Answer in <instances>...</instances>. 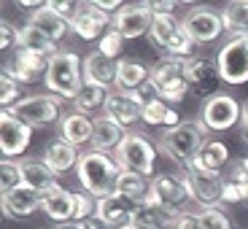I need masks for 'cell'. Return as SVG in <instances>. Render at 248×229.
Returning <instances> with one entry per match:
<instances>
[{"instance_id":"38","label":"cell","mask_w":248,"mask_h":229,"mask_svg":"<svg viewBox=\"0 0 248 229\" xmlns=\"http://www.w3.org/2000/svg\"><path fill=\"white\" fill-rule=\"evenodd\" d=\"M200 221L202 229H235L232 218L221 208H200Z\"/></svg>"},{"instance_id":"40","label":"cell","mask_w":248,"mask_h":229,"mask_svg":"<svg viewBox=\"0 0 248 229\" xmlns=\"http://www.w3.org/2000/svg\"><path fill=\"white\" fill-rule=\"evenodd\" d=\"M92 216H97V197L81 189V192H76V221H84Z\"/></svg>"},{"instance_id":"4","label":"cell","mask_w":248,"mask_h":229,"mask_svg":"<svg viewBox=\"0 0 248 229\" xmlns=\"http://www.w3.org/2000/svg\"><path fill=\"white\" fill-rule=\"evenodd\" d=\"M186 65H189V60H178V57H162L151 65L149 87L154 92V97L165 100V103L186 100V94H189Z\"/></svg>"},{"instance_id":"9","label":"cell","mask_w":248,"mask_h":229,"mask_svg":"<svg viewBox=\"0 0 248 229\" xmlns=\"http://www.w3.org/2000/svg\"><path fill=\"white\" fill-rule=\"evenodd\" d=\"M240 113H243V103H237L232 94H213L202 103L200 108V122L208 132H227L235 124H240Z\"/></svg>"},{"instance_id":"28","label":"cell","mask_w":248,"mask_h":229,"mask_svg":"<svg viewBox=\"0 0 248 229\" xmlns=\"http://www.w3.org/2000/svg\"><path fill=\"white\" fill-rule=\"evenodd\" d=\"M19 168H22V181L32 186L35 192L46 194L49 189L57 186V173L44 159H19Z\"/></svg>"},{"instance_id":"11","label":"cell","mask_w":248,"mask_h":229,"mask_svg":"<svg viewBox=\"0 0 248 229\" xmlns=\"http://www.w3.org/2000/svg\"><path fill=\"white\" fill-rule=\"evenodd\" d=\"M32 140V127L25 124L11 108H3L0 113V151H3V159H14V156H22L30 149Z\"/></svg>"},{"instance_id":"5","label":"cell","mask_w":248,"mask_h":229,"mask_svg":"<svg viewBox=\"0 0 248 229\" xmlns=\"http://www.w3.org/2000/svg\"><path fill=\"white\" fill-rule=\"evenodd\" d=\"M149 199L159 202L162 208H168L173 216H181V213L189 211V205L197 202L194 199V192L186 175H175V173H159L151 178V189H149Z\"/></svg>"},{"instance_id":"14","label":"cell","mask_w":248,"mask_h":229,"mask_svg":"<svg viewBox=\"0 0 248 229\" xmlns=\"http://www.w3.org/2000/svg\"><path fill=\"white\" fill-rule=\"evenodd\" d=\"M186 78H189V92L197 94V97L208 100L218 94L221 76H218L216 60H211V57H192L186 65Z\"/></svg>"},{"instance_id":"46","label":"cell","mask_w":248,"mask_h":229,"mask_svg":"<svg viewBox=\"0 0 248 229\" xmlns=\"http://www.w3.org/2000/svg\"><path fill=\"white\" fill-rule=\"evenodd\" d=\"M240 132H243V140L248 143V100L243 103V113H240Z\"/></svg>"},{"instance_id":"23","label":"cell","mask_w":248,"mask_h":229,"mask_svg":"<svg viewBox=\"0 0 248 229\" xmlns=\"http://www.w3.org/2000/svg\"><path fill=\"white\" fill-rule=\"evenodd\" d=\"M41 159H44L57 175H62V173H68V170L78 168L81 154H78V149H76V146H70L68 140L54 137V140H51L49 146L44 149V156H41Z\"/></svg>"},{"instance_id":"45","label":"cell","mask_w":248,"mask_h":229,"mask_svg":"<svg viewBox=\"0 0 248 229\" xmlns=\"http://www.w3.org/2000/svg\"><path fill=\"white\" fill-rule=\"evenodd\" d=\"M178 6L181 3H175V0H154L151 11H154V16H175V8Z\"/></svg>"},{"instance_id":"18","label":"cell","mask_w":248,"mask_h":229,"mask_svg":"<svg viewBox=\"0 0 248 229\" xmlns=\"http://www.w3.org/2000/svg\"><path fill=\"white\" fill-rule=\"evenodd\" d=\"M46 68H49V57L27 51V49H16L14 62H8L3 68V73L16 78L19 84H38V81L46 78Z\"/></svg>"},{"instance_id":"24","label":"cell","mask_w":248,"mask_h":229,"mask_svg":"<svg viewBox=\"0 0 248 229\" xmlns=\"http://www.w3.org/2000/svg\"><path fill=\"white\" fill-rule=\"evenodd\" d=\"M173 221H175L173 213L149 197L138 205L135 216H132V227L138 229H173Z\"/></svg>"},{"instance_id":"39","label":"cell","mask_w":248,"mask_h":229,"mask_svg":"<svg viewBox=\"0 0 248 229\" xmlns=\"http://www.w3.org/2000/svg\"><path fill=\"white\" fill-rule=\"evenodd\" d=\"M0 87H3V92H0V103H3V108H14L19 103V94H22V84H19L16 78H11L8 73H3L0 76Z\"/></svg>"},{"instance_id":"50","label":"cell","mask_w":248,"mask_h":229,"mask_svg":"<svg viewBox=\"0 0 248 229\" xmlns=\"http://www.w3.org/2000/svg\"><path fill=\"white\" fill-rule=\"evenodd\" d=\"M122 229H138V227H132V224H130V227H122Z\"/></svg>"},{"instance_id":"21","label":"cell","mask_w":248,"mask_h":229,"mask_svg":"<svg viewBox=\"0 0 248 229\" xmlns=\"http://www.w3.org/2000/svg\"><path fill=\"white\" fill-rule=\"evenodd\" d=\"M92 130H94V119H89L87 113L70 111L60 119V137L68 140L70 146H76V149L92 143Z\"/></svg>"},{"instance_id":"36","label":"cell","mask_w":248,"mask_h":229,"mask_svg":"<svg viewBox=\"0 0 248 229\" xmlns=\"http://www.w3.org/2000/svg\"><path fill=\"white\" fill-rule=\"evenodd\" d=\"M197 162L208 170H221L230 162V146L224 140H208L202 146V151L197 154Z\"/></svg>"},{"instance_id":"20","label":"cell","mask_w":248,"mask_h":229,"mask_svg":"<svg viewBox=\"0 0 248 229\" xmlns=\"http://www.w3.org/2000/svg\"><path fill=\"white\" fill-rule=\"evenodd\" d=\"M41 211L57 224H68V221H76V192L65 189V186L57 183L54 189L44 194V205Z\"/></svg>"},{"instance_id":"35","label":"cell","mask_w":248,"mask_h":229,"mask_svg":"<svg viewBox=\"0 0 248 229\" xmlns=\"http://www.w3.org/2000/svg\"><path fill=\"white\" fill-rule=\"evenodd\" d=\"M178 30H181V19H175V16H154V25H151L149 38H151V44H154L156 49L168 51V46L173 44V38L178 35Z\"/></svg>"},{"instance_id":"22","label":"cell","mask_w":248,"mask_h":229,"mask_svg":"<svg viewBox=\"0 0 248 229\" xmlns=\"http://www.w3.org/2000/svg\"><path fill=\"white\" fill-rule=\"evenodd\" d=\"M124 127L122 124H116L111 116H106V113H100V116H94V130H92V146L94 151H103V154H113V151L119 149V143L124 140Z\"/></svg>"},{"instance_id":"34","label":"cell","mask_w":248,"mask_h":229,"mask_svg":"<svg viewBox=\"0 0 248 229\" xmlns=\"http://www.w3.org/2000/svg\"><path fill=\"white\" fill-rule=\"evenodd\" d=\"M16 49H27V51H35V54H44V57H54L57 51V44H51L46 35H41V32L35 30L32 25H25L19 27V38H16Z\"/></svg>"},{"instance_id":"49","label":"cell","mask_w":248,"mask_h":229,"mask_svg":"<svg viewBox=\"0 0 248 229\" xmlns=\"http://www.w3.org/2000/svg\"><path fill=\"white\" fill-rule=\"evenodd\" d=\"M240 165H243V170L248 173V156H243V159H240Z\"/></svg>"},{"instance_id":"37","label":"cell","mask_w":248,"mask_h":229,"mask_svg":"<svg viewBox=\"0 0 248 229\" xmlns=\"http://www.w3.org/2000/svg\"><path fill=\"white\" fill-rule=\"evenodd\" d=\"M22 168H19V159H3L0 162V192L11 194L16 186H22Z\"/></svg>"},{"instance_id":"1","label":"cell","mask_w":248,"mask_h":229,"mask_svg":"<svg viewBox=\"0 0 248 229\" xmlns=\"http://www.w3.org/2000/svg\"><path fill=\"white\" fill-rule=\"evenodd\" d=\"M122 173L119 162L113 159V154H103V151H84L76 168V178H78L81 189L92 197L103 199L116 189V178Z\"/></svg>"},{"instance_id":"31","label":"cell","mask_w":248,"mask_h":229,"mask_svg":"<svg viewBox=\"0 0 248 229\" xmlns=\"http://www.w3.org/2000/svg\"><path fill=\"white\" fill-rule=\"evenodd\" d=\"M108 94H111V89H108V87H100V84H89V81H84L78 97L73 100V111H78V113L100 111V108H106Z\"/></svg>"},{"instance_id":"26","label":"cell","mask_w":248,"mask_h":229,"mask_svg":"<svg viewBox=\"0 0 248 229\" xmlns=\"http://www.w3.org/2000/svg\"><path fill=\"white\" fill-rule=\"evenodd\" d=\"M27 25H32L41 35H46L51 41V44H60L62 38L70 32V22L68 19H62V16H57L51 8H38V11H32L30 14V19H27Z\"/></svg>"},{"instance_id":"3","label":"cell","mask_w":248,"mask_h":229,"mask_svg":"<svg viewBox=\"0 0 248 229\" xmlns=\"http://www.w3.org/2000/svg\"><path fill=\"white\" fill-rule=\"evenodd\" d=\"M44 84L51 94L62 97L65 103H68V100L73 103V100L78 97L81 87H84V60H81L76 51L60 49L49 60Z\"/></svg>"},{"instance_id":"44","label":"cell","mask_w":248,"mask_h":229,"mask_svg":"<svg viewBox=\"0 0 248 229\" xmlns=\"http://www.w3.org/2000/svg\"><path fill=\"white\" fill-rule=\"evenodd\" d=\"M16 38H19V30L8 22V19H3V22H0V49L3 51L11 49V46L16 44Z\"/></svg>"},{"instance_id":"10","label":"cell","mask_w":248,"mask_h":229,"mask_svg":"<svg viewBox=\"0 0 248 229\" xmlns=\"http://www.w3.org/2000/svg\"><path fill=\"white\" fill-rule=\"evenodd\" d=\"M216 65L224 84H232V87L248 84V38H230L218 49Z\"/></svg>"},{"instance_id":"17","label":"cell","mask_w":248,"mask_h":229,"mask_svg":"<svg viewBox=\"0 0 248 229\" xmlns=\"http://www.w3.org/2000/svg\"><path fill=\"white\" fill-rule=\"evenodd\" d=\"M138 205L140 202L124 197V194H119V192H111L108 197L97 199V218L106 224L108 229L130 227L132 216H135V211H138Z\"/></svg>"},{"instance_id":"33","label":"cell","mask_w":248,"mask_h":229,"mask_svg":"<svg viewBox=\"0 0 248 229\" xmlns=\"http://www.w3.org/2000/svg\"><path fill=\"white\" fill-rule=\"evenodd\" d=\"M149 189H151V181L140 173H132V170H122L116 178V189L113 192L124 194V197L135 199V202H143L149 197Z\"/></svg>"},{"instance_id":"41","label":"cell","mask_w":248,"mask_h":229,"mask_svg":"<svg viewBox=\"0 0 248 229\" xmlns=\"http://www.w3.org/2000/svg\"><path fill=\"white\" fill-rule=\"evenodd\" d=\"M122 46H124L122 32H116V30L111 27V30H108L106 35L100 38L97 51H100V54H106V57H111V60H116V57H119V51H122Z\"/></svg>"},{"instance_id":"42","label":"cell","mask_w":248,"mask_h":229,"mask_svg":"<svg viewBox=\"0 0 248 229\" xmlns=\"http://www.w3.org/2000/svg\"><path fill=\"white\" fill-rule=\"evenodd\" d=\"M78 6H81V3H73V0H49V3H46V8H51V11L57 14V16L68 19V22L76 16Z\"/></svg>"},{"instance_id":"8","label":"cell","mask_w":248,"mask_h":229,"mask_svg":"<svg viewBox=\"0 0 248 229\" xmlns=\"http://www.w3.org/2000/svg\"><path fill=\"white\" fill-rule=\"evenodd\" d=\"M184 175H186V181H189V186H192L194 199H197L200 208H218V205H221L224 183H227L221 170H208L194 159L184 168Z\"/></svg>"},{"instance_id":"12","label":"cell","mask_w":248,"mask_h":229,"mask_svg":"<svg viewBox=\"0 0 248 229\" xmlns=\"http://www.w3.org/2000/svg\"><path fill=\"white\" fill-rule=\"evenodd\" d=\"M181 25H184V30L189 32L194 44H213L224 32L221 11H213V8H205V6L189 8V14L181 19Z\"/></svg>"},{"instance_id":"7","label":"cell","mask_w":248,"mask_h":229,"mask_svg":"<svg viewBox=\"0 0 248 229\" xmlns=\"http://www.w3.org/2000/svg\"><path fill=\"white\" fill-rule=\"evenodd\" d=\"M65 100L57 97V94L46 92V94H30V97H22L16 106L11 108L25 124H30L32 130L35 127H49V124L60 122L65 113H62Z\"/></svg>"},{"instance_id":"25","label":"cell","mask_w":248,"mask_h":229,"mask_svg":"<svg viewBox=\"0 0 248 229\" xmlns=\"http://www.w3.org/2000/svg\"><path fill=\"white\" fill-rule=\"evenodd\" d=\"M149 76L151 68H146L140 60H119L113 87L122 89V92H140L143 84H149Z\"/></svg>"},{"instance_id":"27","label":"cell","mask_w":248,"mask_h":229,"mask_svg":"<svg viewBox=\"0 0 248 229\" xmlns=\"http://www.w3.org/2000/svg\"><path fill=\"white\" fill-rule=\"evenodd\" d=\"M116 62L111 57L100 54V51H92V54L84 57V81L89 84H100V87H111L116 81Z\"/></svg>"},{"instance_id":"32","label":"cell","mask_w":248,"mask_h":229,"mask_svg":"<svg viewBox=\"0 0 248 229\" xmlns=\"http://www.w3.org/2000/svg\"><path fill=\"white\" fill-rule=\"evenodd\" d=\"M248 199V173L243 170L240 162H235L227 175V183H224V194H221V202L224 205H237V202H246Z\"/></svg>"},{"instance_id":"15","label":"cell","mask_w":248,"mask_h":229,"mask_svg":"<svg viewBox=\"0 0 248 229\" xmlns=\"http://www.w3.org/2000/svg\"><path fill=\"white\" fill-rule=\"evenodd\" d=\"M143 106H146V97L140 92H122V89H113L108 94V103L103 108L106 116H111L116 124H122L124 130L132 127L135 122H140L143 116Z\"/></svg>"},{"instance_id":"2","label":"cell","mask_w":248,"mask_h":229,"mask_svg":"<svg viewBox=\"0 0 248 229\" xmlns=\"http://www.w3.org/2000/svg\"><path fill=\"white\" fill-rule=\"evenodd\" d=\"M208 130L202 127V122H181L173 130H165L159 135L156 151L165 154L170 162L186 168L189 162L197 159V154L202 151V146L208 143Z\"/></svg>"},{"instance_id":"29","label":"cell","mask_w":248,"mask_h":229,"mask_svg":"<svg viewBox=\"0 0 248 229\" xmlns=\"http://www.w3.org/2000/svg\"><path fill=\"white\" fill-rule=\"evenodd\" d=\"M140 122L149 124V127H168V130H173V127L181 124V116H178V111H173V108L165 103V100L151 97V100H146V106H143Z\"/></svg>"},{"instance_id":"47","label":"cell","mask_w":248,"mask_h":229,"mask_svg":"<svg viewBox=\"0 0 248 229\" xmlns=\"http://www.w3.org/2000/svg\"><path fill=\"white\" fill-rule=\"evenodd\" d=\"M81 224V229H108L106 224L100 221L97 216H92V218H84V221H78Z\"/></svg>"},{"instance_id":"6","label":"cell","mask_w":248,"mask_h":229,"mask_svg":"<svg viewBox=\"0 0 248 229\" xmlns=\"http://www.w3.org/2000/svg\"><path fill=\"white\" fill-rule=\"evenodd\" d=\"M156 146L140 132H127L124 140L119 143V149L113 151V159L119 162L122 170H132V173H140L146 178L154 175V165H156Z\"/></svg>"},{"instance_id":"43","label":"cell","mask_w":248,"mask_h":229,"mask_svg":"<svg viewBox=\"0 0 248 229\" xmlns=\"http://www.w3.org/2000/svg\"><path fill=\"white\" fill-rule=\"evenodd\" d=\"M173 229H202L200 211H186V213H181V216H175Z\"/></svg>"},{"instance_id":"13","label":"cell","mask_w":248,"mask_h":229,"mask_svg":"<svg viewBox=\"0 0 248 229\" xmlns=\"http://www.w3.org/2000/svg\"><path fill=\"white\" fill-rule=\"evenodd\" d=\"M151 25H154L151 3H130L113 16V30L122 32L124 41H135V38L149 35Z\"/></svg>"},{"instance_id":"16","label":"cell","mask_w":248,"mask_h":229,"mask_svg":"<svg viewBox=\"0 0 248 229\" xmlns=\"http://www.w3.org/2000/svg\"><path fill=\"white\" fill-rule=\"evenodd\" d=\"M111 27H113V16L97 11L92 3H81L76 16L70 19V32H76L81 41H100Z\"/></svg>"},{"instance_id":"19","label":"cell","mask_w":248,"mask_h":229,"mask_svg":"<svg viewBox=\"0 0 248 229\" xmlns=\"http://www.w3.org/2000/svg\"><path fill=\"white\" fill-rule=\"evenodd\" d=\"M0 202H3V216L6 218H27V216L41 211L44 194L35 192L32 186L22 183V186H16L11 194H3Z\"/></svg>"},{"instance_id":"30","label":"cell","mask_w":248,"mask_h":229,"mask_svg":"<svg viewBox=\"0 0 248 229\" xmlns=\"http://www.w3.org/2000/svg\"><path fill=\"white\" fill-rule=\"evenodd\" d=\"M224 32L232 38H248V0H232L221 8Z\"/></svg>"},{"instance_id":"48","label":"cell","mask_w":248,"mask_h":229,"mask_svg":"<svg viewBox=\"0 0 248 229\" xmlns=\"http://www.w3.org/2000/svg\"><path fill=\"white\" fill-rule=\"evenodd\" d=\"M54 229H81V224L78 221H68V224H57Z\"/></svg>"}]
</instances>
